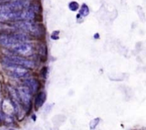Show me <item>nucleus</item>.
I'll use <instances>...</instances> for the list:
<instances>
[{
    "mask_svg": "<svg viewBox=\"0 0 146 130\" xmlns=\"http://www.w3.org/2000/svg\"><path fill=\"white\" fill-rule=\"evenodd\" d=\"M88 14H89V8H88V7L86 4H83L79 11V14L83 16V17H86V16H88Z\"/></svg>",
    "mask_w": 146,
    "mask_h": 130,
    "instance_id": "obj_8",
    "label": "nucleus"
},
{
    "mask_svg": "<svg viewBox=\"0 0 146 130\" xmlns=\"http://www.w3.org/2000/svg\"><path fill=\"white\" fill-rule=\"evenodd\" d=\"M11 47L15 52L21 54H27V53L31 52L32 50V47L29 44L24 42L18 43Z\"/></svg>",
    "mask_w": 146,
    "mask_h": 130,
    "instance_id": "obj_5",
    "label": "nucleus"
},
{
    "mask_svg": "<svg viewBox=\"0 0 146 130\" xmlns=\"http://www.w3.org/2000/svg\"><path fill=\"white\" fill-rule=\"evenodd\" d=\"M18 93L20 99L24 104L28 105L31 101V90L29 87H21L18 89Z\"/></svg>",
    "mask_w": 146,
    "mask_h": 130,
    "instance_id": "obj_4",
    "label": "nucleus"
},
{
    "mask_svg": "<svg viewBox=\"0 0 146 130\" xmlns=\"http://www.w3.org/2000/svg\"><path fill=\"white\" fill-rule=\"evenodd\" d=\"M47 74H48V68L46 67H45L41 69V75L44 78H46Z\"/></svg>",
    "mask_w": 146,
    "mask_h": 130,
    "instance_id": "obj_11",
    "label": "nucleus"
},
{
    "mask_svg": "<svg viewBox=\"0 0 146 130\" xmlns=\"http://www.w3.org/2000/svg\"><path fill=\"white\" fill-rule=\"evenodd\" d=\"M20 43L17 40L14 34H4L0 36V44L5 47H13L15 44Z\"/></svg>",
    "mask_w": 146,
    "mask_h": 130,
    "instance_id": "obj_3",
    "label": "nucleus"
},
{
    "mask_svg": "<svg viewBox=\"0 0 146 130\" xmlns=\"http://www.w3.org/2000/svg\"><path fill=\"white\" fill-rule=\"evenodd\" d=\"M26 84L31 91H36L38 89V81L34 78L27 79L26 80Z\"/></svg>",
    "mask_w": 146,
    "mask_h": 130,
    "instance_id": "obj_7",
    "label": "nucleus"
},
{
    "mask_svg": "<svg viewBox=\"0 0 146 130\" xmlns=\"http://www.w3.org/2000/svg\"><path fill=\"white\" fill-rule=\"evenodd\" d=\"M46 94L44 91H41L38 94V95L36 96L35 99V107L36 109H38V108H40L41 107H42L43 104H44L46 101Z\"/></svg>",
    "mask_w": 146,
    "mask_h": 130,
    "instance_id": "obj_6",
    "label": "nucleus"
},
{
    "mask_svg": "<svg viewBox=\"0 0 146 130\" xmlns=\"http://www.w3.org/2000/svg\"><path fill=\"white\" fill-rule=\"evenodd\" d=\"M98 121H99V118H97L96 119H94L91 123H90V127L91 129H94L96 127L97 124H98Z\"/></svg>",
    "mask_w": 146,
    "mask_h": 130,
    "instance_id": "obj_10",
    "label": "nucleus"
},
{
    "mask_svg": "<svg viewBox=\"0 0 146 130\" xmlns=\"http://www.w3.org/2000/svg\"><path fill=\"white\" fill-rule=\"evenodd\" d=\"M58 34H59V31H57L56 34V31H54V32H53V34H51V38L53 39H58Z\"/></svg>",
    "mask_w": 146,
    "mask_h": 130,
    "instance_id": "obj_12",
    "label": "nucleus"
},
{
    "mask_svg": "<svg viewBox=\"0 0 146 130\" xmlns=\"http://www.w3.org/2000/svg\"><path fill=\"white\" fill-rule=\"evenodd\" d=\"M68 7H69V9L71 10V11H75L78 9V8H79V5H78V4L76 2V1H71V2L69 4V5H68Z\"/></svg>",
    "mask_w": 146,
    "mask_h": 130,
    "instance_id": "obj_9",
    "label": "nucleus"
},
{
    "mask_svg": "<svg viewBox=\"0 0 146 130\" xmlns=\"http://www.w3.org/2000/svg\"><path fill=\"white\" fill-rule=\"evenodd\" d=\"M6 65L7 66L9 73L13 77L20 78L26 75L27 73V69L22 67L14 65V64H6Z\"/></svg>",
    "mask_w": 146,
    "mask_h": 130,
    "instance_id": "obj_2",
    "label": "nucleus"
},
{
    "mask_svg": "<svg viewBox=\"0 0 146 130\" xmlns=\"http://www.w3.org/2000/svg\"><path fill=\"white\" fill-rule=\"evenodd\" d=\"M5 64H14L19 66L26 69H32L34 67V63L32 61L21 58L17 56H9L4 59Z\"/></svg>",
    "mask_w": 146,
    "mask_h": 130,
    "instance_id": "obj_1",
    "label": "nucleus"
}]
</instances>
